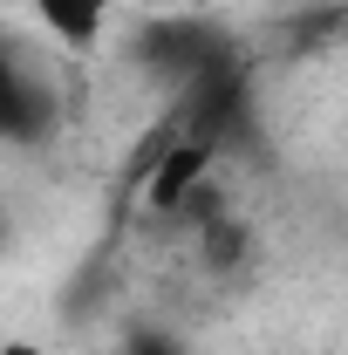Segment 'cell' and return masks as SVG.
Returning <instances> with one entry per match:
<instances>
[{"mask_svg":"<svg viewBox=\"0 0 348 355\" xmlns=\"http://www.w3.org/2000/svg\"><path fill=\"white\" fill-rule=\"evenodd\" d=\"M55 123V76L14 35H0V144H35Z\"/></svg>","mask_w":348,"mask_h":355,"instance_id":"cell-1","label":"cell"},{"mask_svg":"<svg viewBox=\"0 0 348 355\" xmlns=\"http://www.w3.org/2000/svg\"><path fill=\"white\" fill-rule=\"evenodd\" d=\"M28 7H35L42 35L62 55H89V48L103 42V28L116 21V0H28Z\"/></svg>","mask_w":348,"mask_h":355,"instance_id":"cell-2","label":"cell"},{"mask_svg":"<svg viewBox=\"0 0 348 355\" xmlns=\"http://www.w3.org/2000/svg\"><path fill=\"white\" fill-rule=\"evenodd\" d=\"M123 355H184L171 342V335H157V328H143V335H130V342H123Z\"/></svg>","mask_w":348,"mask_h":355,"instance_id":"cell-3","label":"cell"},{"mask_svg":"<svg viewBox=\"0 0 348 355\" xmlns=\"http://www.w3.org/2000/svg\"><path fill=\"white\" fill-rule=\"evenodd\" d=\"M7 355H35V349H28V342H14V349H7Z\"/></svg>","mask_w":348,"mask_h":355,"instance_id":"cell-4","label":"cell"}]
</instances>
